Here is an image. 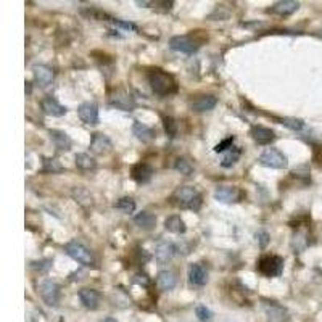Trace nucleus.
<instances>
[{"mask_svg": "<svg viewBox=\"0 0 322 322\" xmlns=\"http://www.w3.org/2000/svg\"><path fill=\"white\" fill-rule=\"evenodd\" d=\"M148 82L152 91L160 97H168L177 92V84L174 77L163 70H152L148 73Z\"/></svg>", "mask_w": 322, "mask_h": 322, "instance_id": "1", "label": "nucleus"}, {"mask_svg": "<svg viewBox=\"0 0 322 322\" xmlns=\"http://www.w3.org/2000/svg\"><path fill=\"white\" fill-rule=\"evenodd\" d=\"M173 200L177 206L185 208V209L198 211L200 206H202V197H200V194L194 187H188V185L177 188V190L173 194Z\"/></svg>", "mask_w": 322, "mask_h": 322, "instance_id": "2", "label": "nucleus"}, {"mask_svg": "<svg viewBox=\"0 0 322 322\" xmlns=\"http://www.w3.org/2000/svg\"><path fill=\"white\" fill-rule=\"evenodd\" d=\"M65 251L70 254V256L81 263L82 266H87V268H95V258L94 254L91 253L87 247H84L82 243H79L77 240H71L65 245Z\"/></svg>", "mask_w": 322, "mask_h": 322, "instance_id": "3", "label": "nucleus"}, {"mask_svg": "<svg viewBox=\"0 0 322 322\" xmlns=\"http://www.w3.org/2000/svg\"><path fill=\"white\" fill-rule=\"evenodd\" d=\"M258 272L266 277H279L284 272V258L277 254H264L258 261Z\"/></svg>", "mask_w": 322, "mask_h": 322, "instance_id": "4", "label": "nucleus"}, {"mask_svg": "<svg viewBox=\"0 0 322 322\" xmlns=\"http://www.w3.org/2000/svg\"><path fill=\"white\" fill-rule=\"evenodd\" d=\"M37 292L40 298L44 299V303L49 306H57L60 302V285L53 281L44 279L37 285Z\"/></svg>", "mask_w": 322, "mask_h": 322, "instance_id": "5", "label": "nucleus"}, {"mask_svg": "<svg viewBox=\"0 0 322 322\" xmlns=\"http://www.w3.org/2000/svg\"><path fill=\"white\" fill-rule=\"evenodd\" d=\"M260 163L266 168H272V169H285L288 166V160L285 155L277 150V148H266L261 157H260Z\"/></svg>", "mask_w": 322, "mask_h": 322, "instance_id": "6", "label": "nucleus"}, {"mask_svg": "<svg viewBox=\"0 0 322 322\" xmlns=\"http://www.w3.org/2000/svg\"><path fill=\"white\" fill-rule=\"evenodd\" d=\"M200 46H202V40H197L194 36H174L169 40L171 50L185 55H194L200 49Z\"/></svg>", "mask_w": 322, "mask_h": 322, "instance_id": "7", "label": "nucleus"}, {"mask_svg": "<svg viewBox=\"0 0 322 322\" xmlns=\"http://www.w3.org/2000/svg\"><path fill=\"white\" fill-rule=\"evenodd\" d=\"M242 197H243V194H242L240 188L232 187V185H219L214 190V198L218 200V202L227 203V205L240 202Z\"/></svg>", "mask_w": 322, "mask_h": 322, "instance_id": "8", "label": "nucleus"}, {"mask_svg": "<svg viewBox=\"0 0 322 322\" xmlns=\"http://www.w3.org/2000/svg\"><path fill=\"white\" fill-rule=\"evenodd\" d=\"M77 115H79L81 121L89 126L98 124V106L94 102H84L77 108Z\"/></svg>", "mask_w": 322, "mask_h": 322, "instance_id": "9", "label": "nucleus"}, {"mask_svg": "<svg viewBox=\"0 0 322 322\" xmlns=\"http://www.w3.org/2000/svg\"><path fill=\"white\" fill-rule=\"evenodd\" d=\"M110 105L118 108V110H123V112H132L136 106L134 100H132V97L129 94H126L124 91H118L115 92L112 97H110Z\"/></svg>", "mask_w": 322, "mask_h": 322, "instance_id": "10", "label": "nucleus"}, {"mask_svg": "<svg viewBox=\"0 0 322 322\" xmlns=\"http://www.w3.org/2000/svg\"><path fill=\"white\" fill-rule=\"evenodd\" d=\"M188 281L197 287H203L208 282V272L202 263H194L188 266Z\"/></svg>", "mask_w": 322, "mask_h": 322, "instance_id": "11", "label": "nucleus"}, {"mask_svg": "<svg viewBox=\"0 0 322 322\" xmlns=\"http://www.w3.org/2000/svg\"><path fill=\"white\" fill-rule=\"evenodd\" d=\"M131 176L137 184H148L153 176V168L148 163H137L132 166Z\"/></svg>", "mask_w": 322, "mask_h": 322, "instance_id": "12", "label": "nucleus"}, {"mask_svg": "<svg viewBox=\"0 0 322 322\" xmlns=\"http://www.w3.org/2000/svg\"><path fill=\"white\" fill-rule=\"evenodd\" d=\"M218 105V98L214 95H198L190 102V108L197 113L209 112Z\"/></svg>", "mask_w": 322, "mask_h": 322, "instance_id": "13", "label": "nucleus"}, {"mask_svg": "<svg viewBox=\"0 0 322 322\" xmlns=\"http://www.w3.org/2000/svg\"><path fill=\"white\" fill-rule=\"evenodd\" d=\"M32 74L40 87H47L53 81V70L47 65H34L32 66Z\"/></svg>", "mask_w": 322, "mask_h": 322, "instance_id": "14", "label": "nucleus"}, {"mask_svg": "<svg viewBox=\"0 0 322 322\" xmlns=\"http://www.w3.org/2000/svg\"><path fill=\"white\" fill-rule=\"evenodd\" d=\"M251 137L258 145H271V143L275 140L274 131L269 127H264V126H254L251 129Z\"/></svg>", "mask_w": 322, "mask_h": 322, "instance_id": "15", "label": "nucleus"}, {"mask_svg": "<svg viewBox=\"0 0 322 322\" xmlns=\"http://www.w3.org/2000/svg\"><path fill=\"white\" fill-rule=\"evenodd\" d=\"M49 136H50L53 145H55V148H57V150H60V152H68V150H71L73 142H71L70 136L66 134V132L58 131V129H50L49 131Z\"/></svg>", "mask_w": 322, "mask_h": 322, "instance_id": "16", "label": "nucleus"}, {"mask_svg": "<svg viewBox=\"0 0 322 322\" xmlns=\"http://www.w3.org/2000/svg\"><path fill=\"white\" fill-rule=\"evenodd\" d=\"M176 253H177V248H176L174 243L161 242L160 245L157 247V251H155V258H157V261L160 264H166V263H169L174 258Z\"/></svg>", "mask_w": 322, "mask_h": 322, "instance_id": "17", "label": "nucleus"}, {"mask_svg": "<svg viewBox=\"0 0 322 322\" xmlns=\"http://www.w3.org/2000/svg\"><path fill=\"white\" fill-rule=\"evenodd\" d=\"M40 108H42V112L46 115H49V116L60 118V116L66 115V108L63 105H60L53 97H46V98H44L40 102Z\"/></svg>", "mask_w": 322, "mask_h": 322, "instance_id": "18", "label": "nucleus"}, {"mask_svg": "<svg viewBox=\"0 0 322 322\" xmlns=\"http://www.w3.org/2000/svg\"><path fill=\"white\" fill-rule=\"evenodd\" d=\"M113 143L112 140H110L105 134H100V132H97V134L92 136V142H91V150L97 155H105L108 153L110 150H112Z\"/></svg>", "mask_w": 322, "mask_h": 322, "instance_id": "19", "label": "nucleus"}, {"mask_svg": "<svg viewBox=\"0 0 322 322\" xmlns=\"http://www.w3.org/2000/svg\"><path fill=\"white\" fill-rule=\"evenodd\" d=\"M79 299L87 309H97L100 305V293L94 288H82L79 290Z\"/></svg>", "mask_w": 322, "mask_h": 322, "instance_id": "20", "label": "nucleus"}, {"mask_svg": "<svg viewBox=\"0 0 322 322\" xmlns=\"http://www.w3.org/2000/svg\"><path fill=\"white\" fill-rule=\"evenodd\" d=\"M298 8H299V2H293V0H282V2L274 4L269 12L279 15V16H288V15L295 13Z\"/></svg>", "mask_w": 322, "mask_h": 322, "instance_id": "21", "label": "nucleus"}, {"mask_svg": "<svg viewBox=\"0 0 322 322\" xmlns=\"http://www.w3.org/2000/svg\"><path fill=\"white\" fill-rule=\"evenodd\" d=\"M132 134H134L143 143H148L155 139V131L147 124L139 123V121H136L134 126H132Z\"/></svg>", "mask_w": 322, "mask_h": 322, "instance_id": "22", "label": "nucleus"}, {"mask_svg": "<svg viewBox=\"0 0 322 322\" xmlns=\"http://www.w3.org/2000/svg\"><path fill=\"white\" fill-rule=\"evenodd\" d=\"M176 282H177V279H176L174 272H171V271H161L157 277V285L163 292L173 290L176 287Z\"/></svg>", "mask_w": 322, "mask_h": 322, "instance_id": "23", "label": "nucleus"}, {"mask_svg": "<svg viewBox=\"0 0 322 322\" xmlns=\"http://www.w3.org/2000/svg\"><path fill=\"white\" fill-rule=\"evenodd\" d=\"M134 223H136V226H139L143 230H152L155 227V224H157V218H155V214L148 213V211H140V213L134 218Z\"/></svg>", "mask_w": 322, "mask_h": 322, "instance_id": "24", "label": "nucleus"}, {"mask_svg": "<svg viewBox=\"0 0 322 322\" xmlns=\"http://www.w3.org/2000/svg\"><path fill=\"white\" fill-rule=\"evenodd\" d=\"M164 229L168 232H173V234H184L187 230L185 223L181 219V216H169L164 221Z\"/></svg>", "mask_w": 322, "mask_h": 322, "instance_id": "25", "label": "nucleus"}, {"mask_svg": "<svg viewBox=\"0 0 322 322\" xmlns=\"http://www.w3.org/2000/svg\"><path fill=\"white\" fill-rule=\"evenodd\" d=\"M264 308H266V313L269 314V317H271V319H274V320H279V322H282V320H285V319H287V309H285V308H282L281 305H277V303L271 302V303H266V305H264Z\"/></svg>", "mask_w": 322, "mask_h": 322, "instance_id": "26", "label": "nucleus"}, {"mask_svg": "<svg viewBox=\"0 0 322 322\" xmlns=\"http://www.w3.org/2000/svg\"><path fill=\"white\" fill-rule=\"evenodd\" d=\"M76 166L82 171H91V169H95L97 163L91 155L79 153V155H76Z\"/></svg>", "mask_w": 322, "mask_h": 322, "instance_id": "27", "label": "nucleus"}, {"mask_svg": "<svg viewBox=\"0 0 322 322\" xmlns=\"http://www.w3.org/2000/svg\"><path fill=\"white\" fill-rule=\"evenodd\" d=\"M63 169H65L63 164L57 158H44L42 161V173L55 174V173H61Z\"/></svg>", "mask_w": 322, "mask_h": 322, "instance_id": "28", "label": "nucleus"}, {"mask_svg": "<svg viewBox=\"0 0 322 322\" xmlns=\"http://www.w3.org/2000/svg\"><path fill=\"white\" fill-rule=\"evenodd\" d=\"M115 208L123 211L124 214H131V213H134V209H136V202L131 197H123L115 203Z\"/></svg>", "mask_w": 322, "mask_h": 322, "instance_id": "29", "label": "nucleus"}, {"mask_svg": "<svg viewBox=\"0 0 322 322\" xmlns=\"http://www.w3.org/2000/svg\"><path fill=\"white\" fill-rule=\"evenodd\" d=\"M73 197H74V200L79 205H82V206H89L92 203V195L89 194L85 188H82V187H76L74 190H73Z\"/></svg>", "mask_w": 322, "mask_h": 322, "instance_id": "30", "label": "nucleus"}, {"mask_svg": "<svg viewBox=\"0 0 322 322\" xmlns=\"http://www.w3.org/2000/svg\"><path fill=\"white\" fill-rule=\"evenodd\" d=\"M240 155H242V148L240 147H232L229 152H227V155L224 157V160H223V168H232V166H234L237 161H239V158H240Z\"/></svg>", "mask_w": 322, "mask_h": 322, "instance_id": "31", "label": "nucleus"}, {"mask_svg": "<svg viewBox=\"0 0 322 322\" xmlns=\"http://www.w3.org/2000/svg\"><path fill=\"white\" fill-rule=\"evenodd\" d=\"M174 169L179 171L184 176H192L194 174V164L187 158H177L174 163Z\"/></svg>", "mask_w": 322, "mask_h": 322, "instance_id": "32", "label": "nucleus"}, {"mask_svg": "<svg viewBox=\"0 0 322 322\" xmlns=\"http://www.w3.org/2000/svg\"><path fill=\"white\" fill-rule=\"evenodd\" d=\"M81 13L87 18H92V19H98V21H113V18L106 15L102 10H97V8H87V10H81Z\"/></svg>", "mask_w": 322, "mask_h": 322, "instance_id": "33", "label": "nucleus"}, {"mask_svg": "<svg viewBox=\"0 0 322 322\" xmlns=\"http://www.w3.org/2000/svg\"><path fill=\"white\" fill-rule=\"evenodd\" d=\"M163 124H164V132L169 137H176L177 136V129H179V123L171 118V116H164L163 118Z\"/></svg>", "mask_w": 322, "mask_h": 322, "instance_id": "34", "label": "nucleus"}, {"mask_svg": "<svg viewBox=\"0 0 322 322\" xmlns=\"http://www.w3.org/2000/svg\"><path fill=\"white\" fill-rule=\"evenodd\" d=\"M281 123L288 127V129H292V131H302L305 127V121L303 119H298V118H282L281 119Z\"/></svg>", "mask_w": 322, "mask_h": 322, "instance_id": "35", "label": "nucleus"}, {"mask_svg": "<svg viewBox=\"0 0 322 322\" xmlns=\"http://www.w3.org/2000/svg\"><path fill=\"white\" fill-rule=\"evenodd\" d=\"M195 314H197V317L202 320V322H208V320H211L213 319V311H209L206 306H197V309H195Z\"/></svg>", "mask_w": 322, "mask_h": 322, "instance_id": "36", "label": "nucleus"}, {"mask_svg": "<svg viewBox=\"0 0 322 322\" xmlns=\"http://www.w3.org/2000/svg\"><path fill=\"white\" fill-rule=\"evenodd\" d=\"M234 137H227L226 140H223L221 143H218V145L214 147V152L216 153H223V152H226V150H230L232 148V145H234Z\"/></svg>", "mask_w": 322, "mask_h": 322, "instance_id": "37", "label": "nucleus"}, {"mask_svg": "<svg viewBox=\"0 0 322 322\" xmlns=\"http://www.w3.org/2000/svg\"><path fill=\"white\" fill-rule=\"evenodd\" d=\"M50 266H52V261L50 260H42V261H34V263H31V268L32 269H37L39 272H46L50 269Z\"/></svg>", "mask_w": 322, "mask_h": 322, "instance_id": "38", "label": "nucleus"}, {"mask_svg": "<svg viewBox=\"0 0 322 322\" xmlns=\"http://www.w3.org/2000/svg\"><path fill=\"white\" fill-rule=\"evenodd\" d=\"M112 23H113L115 26H118V28L126 29V31H137V26H136L134 23H131V21H123V19H116V18H113Z\"/></svg>", "mask_w": 322, "mask_h": 322, "instance_id": "39", "label": "nucleus"}, {"mask_svg": "<svg viewBox=\"0 0 322 322\" xmlns=\"http://www.w3.org/2000/svg\"><path fill=\"white\" fill-rule=\"evenodd\" d=\"M256 240H258V245L261 248H266L271 239H269V234L266 230H260V232H256Z\"/></svg>", "mask_w": 322, "mask_h": 322, "instance_id": "40", "label": "nucleus"}, {"mask_svg": "<svg viewBox=\"0 0 322 322\" xmlns=\"http://www.w3.org/2000/svg\"><path fill=\"white\" fill-rule=\"evenodd\" d=\"M295 239H298V242H299V240H303V235H299V234H298V235H295ZM305 247H306V243H303L302 247H296V243H293V248L298 250V251H302V248H305Z\"/></svg>", "mask_w": 322, "mask_h": 322, "instance_id": "41", "label": "nucleus"}, {"mask_svg": "<svg viewBox=\"0 0 322 322\" xmlns=\"http://www.w3.org/2000/svg\"><path fill=\"white\" fill-rule=\"evenodd\" d=\"M132 282H136V284H143V285H147V282H148V279L145 275H142V279H134Z\"/></svg>", "mask_w": 322, "mask_h": 322, "instance_id": "42", "label": "nucleus"}, {"mask_svg": "<svg viewBox=\"0 0 322 322\" xmlns=\"http://www.w3.org/2000/svg\"><path fill=\"white\" fill-rule=\"evenodd\" d=\"M102 322H116V319H113V317H108V319H105V320H102Z\"/></svg>", "mask_w": 322, "mask_h": 322, "instance_id": "43", "label": "nucleus"}]
</instances>
